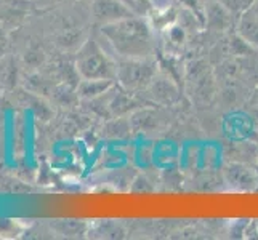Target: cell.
Masks as SVG:
<instances>
[{"label":"cell","mask_w":258,"mask_h":240,"mask_svg":"<svg viewBox=\"0 0 258 240\" xmlns=\"http://www.w3.org/2000/svg\"><path fill=\"white\" fill-rule=\"evenodd\" d=\"M100 34L119 58H153L156 47L153 28L141 16L104 24Z\"/></svg>","instance_id":"cell-1"},{"label":"cell","mask_w":258,"mask_h":240,"mask_svg":"<svg viewBox=\"0 0 258 240\" xmlns=\"http://www.w3.org/2000/svg\"><path fill=\"white\" fill-rule=\"evenodd\" d=\"M74 64L81 78H104L115 80L117 61L103 48L96 39L87 37L76 51Z\"/></svg>","instance_id":"cell-2"},{"label":"cell","mask_w":258,"mask_h":240,"mask_svg":"<svg viewBox=\"0 0 258 240\" xmlns=\"http://www.w3.org/2000/svg\"><path fill=\"white\" fill-rule=\"evenodd\" d=\"M157 70L154 58H119L115 80H119L123 90L140 92L151 85Z\"/></svg>","instance_id":"cell-3"},{"label":"cell","mask_w":258,"mask_h":240,"mask_svg":"<svg viewBox=\"0 0 258 240\" xmlns=\"http://www.w3.org/2000/svg\"><path fill=\"white\" fill-rule=\"evenodd\" d=\"M90 13L93 21L100 26L135 16L130 5L123 2V0H93Z\"/></svg>","instance_id":"cell-4"},{"label":"cell","mask_w":258,"mask_h":240,"mask_svg":"<svg viewBox=\"0 0 258 240\" xmlns=\"http://www.w3.org/2000/svg\"><path fill=\"white\" fill-rule=\"evenodd\" d=\"M226 183L236 191H250L258 183V175L250 167L242 164H233L225 170Z\"/></svg>","instance_id":"cell-5"},{"label":"cell","mask_w":258,"mask_h":240,"mask_svg":"<svg viewBox=\"0 0 258 240\" xmlns=\"http://www.w3.org/2000/svg\"><path fill=\"white\" fill-rule=\"evenodd\" d=\"M237 34L248 47L258 51V15L252 8H247L241 13L237 21Z\"/></svg>","instance_id":"cell-6"},{"label":"cell","mask_w":258,"mask_h":240,"mask_svg":"<svg viewBox=\"0 0 258 240\" xmlns=\"http://www.w3.org/2000/svg\"><path fill=\"white\" fill-rule=\"evenodd\" d=\"M29 0H0V23H20L31 12Z\"/></svg>","instance_id":"cell-7"},{"label":"cell","mask_w":258,"mask_h":240,"mask_svg":"<svg viewBox=\"0 0 258 240\" xmlns=\"http://www.w3.org/2000/svg\"><path fill=\"white\" fill-rule=\"evenodd\" d=\"M149 95L159 104H172L178 100V90L170 78L156 75L154 80L148 87Z\"/></svg>","instance_id":"cell-8"},{"label":"cell","mask_w":258,"mask_h":240,"mask_svg":"<svg viewBox=\"0 0 258 240\" xmlns=\"http://www.w3.org/2000/svg\"><path fill=\"white\" fill-rule=\"evenodd\" d=\"M114 87V80H104V78H81L77 85V98L87 101H93L96 98L108 93Z\"/></svg>","instance_id":"cell-9"},{"label":"cell","mask_w":258,"mask_h":240,"mask_svg":"<svg viewBox=\"0 0 258 240\" xmlns=\"http://www.w3.org/2000/svg\"><path fill=\"white\" fill-rule=\"evenodd\" d=\"M206 21L212 29L225 31L231 23V13L220 0H207L206 2Z\"/></svg>","instance_id":"cell-10"},{"label":"cell","mask_w":258,"mask_h":240,"mask_svg":"<svg viewBox=\"0 0 258 240\" xmlns=\"http://www.w3.org/2000/svg\"><path fill=\"white\" fill-rule=\"evenodd\" d=\"M20 80V67H18V61L13 58V55H5L0 58V85L7 90H12L18 85Z\"/></svg>","instance_id":"cell-11"},{"label":"cell","mask_w":258,"mask_h":240,"mask_svg":"<svg viewBox=\"0 0 258 240\" xmlns=\"http://www.w3.org/2000/svg\"><path fill=\"white\" fill-rule=\"evenodd\" d=\"M43 61H45V55H43L42 50L32 48L29 51H26V55H24V63L32 69L40 67L43 64Z\"/></svg>","instance_id":"cell-12"},{"label":"cell","mask_w":258,"mask_h":240,"mask_svg":"<svg viewBox=\"0 0 258 240\" xmlns=\"http://www.w3.org/2000/svg\"><path fill=\"white\" fill-rule=\"evenodd\" d=\"M153 7L157 10H170V7L173 4V0H151Z\"/></svg>","instance_id":"cell-13"},{"label":"cell","mask_w":258,"mask_h":240,"mask_svg":"<svg viewBox=\"0 0 258 240\" xmlns=\"http://www.w3.org/2000/svg\"><path fill=\"white\" fill-rule=\"evenodd\" d=\"M39 2H40L43 7H51V5L61 4V2H63V0H39Z\"/></svg>","instance_id":"cell-14"},{"label":"cell","mask_w":258,"mask_h":240,"mask_svg":"<svg viewBox=\"0 0 258 240\" xmlns=\"http://www.w3.org/2000/svg\"><path fill=\"white\" fill-rule=\"evenodd\" d=\"M4 55H5V45H4L2 42H0V58H2Z\"/></svg>","instance_id":"cell-15"},{"label":"cell","mask_w":258,"mask_h":240,"mask_svg":"<svg viewBox=\"0 0 258 240\" xmlns=\"http://www.w3.org/2000/svg\"><path fill=\"white\" fill-rule=\"evenodd\" d=\"M250 8H252V10H253V12H255V13L258 15V0H255V2H253V5H252Z\"/></svg>","instance_id":"cell-16"},{"label":"cell","mask_w":258,"mask_h":240,"mask_svg":"<svg viewBox=\"0 0 258 240\" xmlns=\"http://www.w3.org/2000/svg\"><path fill=\"white\" fill-rule=\"evenodd\" d=\"M0 90H2V85H0Z\"/></svg>","instance_id":"cell-17"}]
</instances>
